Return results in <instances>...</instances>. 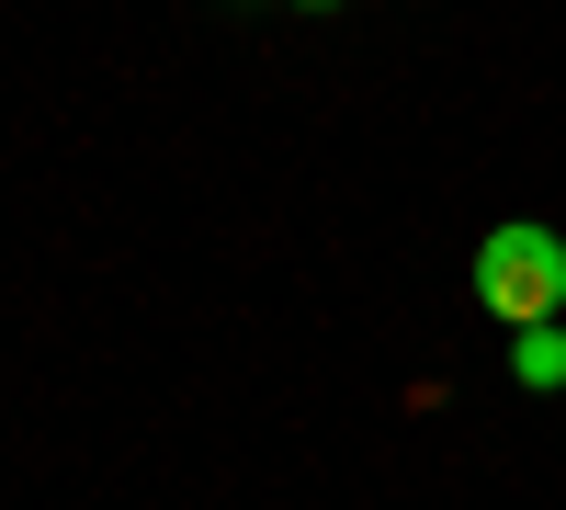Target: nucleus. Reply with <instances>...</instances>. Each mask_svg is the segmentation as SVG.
Instances as JSON below:
<instances>
[{"instance_id": "f03ea898", "label": "nucleus", "mask_w": 566, "mask_h": 510, "mask_svg": "<svg viewBox=\"0 0 566 510\" xmlns=\"http://www.w3.org/2000/svg\"><path fill=\"white\" fill-rule=\"evenodd\" d=\"M510 375H522L533 397L566 386V318H533V330H510Z\"/></svg>"}, {"instance_id": "20e7f679", "label": "nucleus", "mask_w": 566, "mask_h": 510, "mask_svg": "<svg viewBox=\"0 0 566 510\" xmlns=\"http://www.w3.org/2000/svg\"><path fill=\"white\" fill-rule=\"evenodd\" d=\"M227 12H261V0H227Z\"/></svg>"}, {"instance_id": "f257e3e1", "label": "nucleus", "mask_w": 566, "mask_h": 510, "mask_svg": "<svg viewBox=\"0 0 566 510\" xmlns=\"http://www.w3.org/2000/svg\"><path fill=\"white\" fill-rule=\"evenodd\" d=\"M476 306L499 330H533V318H566V239L533 216H510L476 239Z\"/></svg>"}, {"instance_id": "7ed1b4c3", "label": "nucleus", "mask_w": 566, "mask_h": 510, "mask_svg": "<svg viewBox=\"0 0 566 510\" xmlns=\"http://www.w3.org/2000/svg\"><path fill=\"white\" fill-rule=\"evenodd\" d=\"M295 12H317V23H328V12H352V0H295Z\"/></svg>"}]
</instances>
